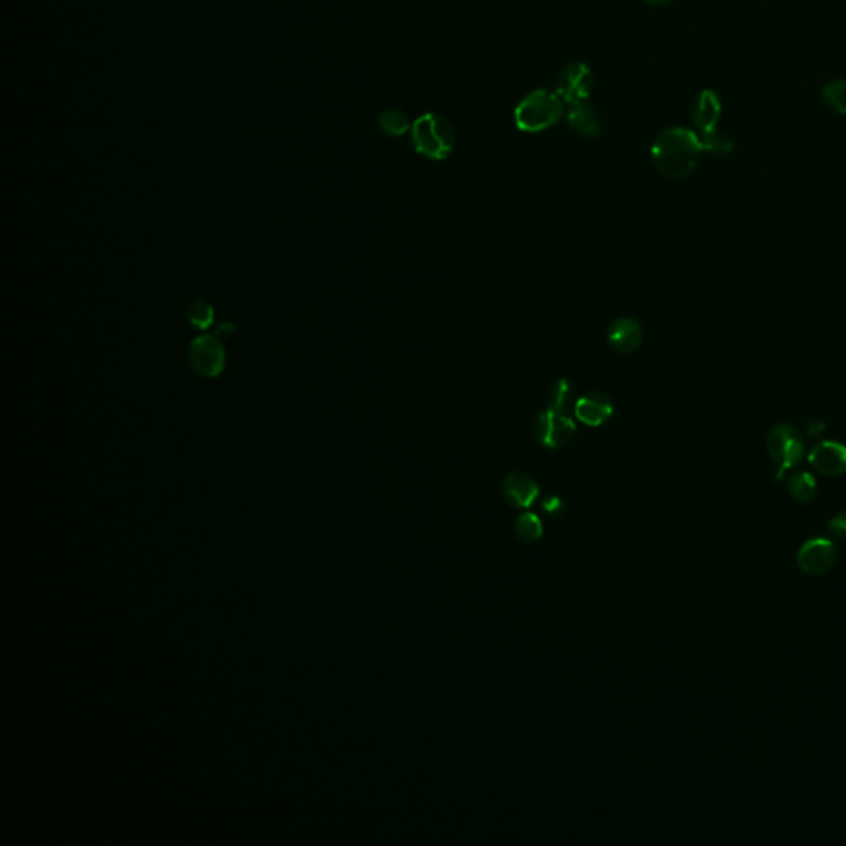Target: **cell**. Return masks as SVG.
<instances>
[{
    "instance_id": "cell-2",
    "label": "cell",
    "mask_w": 846,
    "mask_h": 846,
    "mask_svg": "<svg viewBox=\"0 0 846 846\" xmlns=\"http://www.w3.org/2000/svg\"><path fill=\"white\" fill-rule=\"evenodd\" d=\"M570 392L572 389L568 386L566 379H559L558 382L551 390L549 397V406L546 410L537 417L536 435L537 440L551 450H558L566 447L570 440L574 439L577 427L576 420L570 417Z\"/></svg>"
},
{
    "instance_id": "cell-5",
    "label": "cell",
    "mask_w": 846,
    "mask_h": 846,
    "mask_svg": "<svg viewBox=\"0 0 846 846\" xmlns=\"http://www.w3.org/2000/svg\"><path fill=\"white\" fill-rule=\"evenodd\" d=\"M765 445H767V451L772 460L777 465V473H775L777 482H781L785 473L799 466L800 461L804 460V437L800 435L799 430L789 423L775 425L769 432Z\"/></svg>"
},
{
    "instance_id": "cell-18",
    "label": "cell",
    "mask_w": 846,
    "mask_h": 846,
    "mask_svg": "<svg viewBox=\"0 0 846 846\" xmlns=\"http://www.w3.org/2000/svg\"><path fill=\"white\" fill-rule=\"evenodd\" d=\"M379 126L389 136H404L410 129V123L404 111L387 109L379 118Z\"/></svg>"
},
{
    "instance_id": "cell-12",
    "label": "cell",
    "mask_w": 846,
    "mask_h": 846,
    "mask_svg": "<svg viewBox=\"0 0 846 846\" xmlns=\"http://www.w3.org/2000/svg\"><path fill=\"white\" fill-rule=\"evenodd\" d=\"M607 339L617 353H635L643 343L642 326L633 318L621 316L609 326Z\"/></svg>"
},
{
    "instance_id": "cell-4",
    "label": "cell",
    "mask_w": 846,
    "mask_h": 846,
    "mask_svg": "<svg viewBox=\"0 0 846 846\" xmlns=\"http://www.w3.org/2000/svg\"><path fill=\"white\" fill-rule=\"evenodd\" d=\"M455 131L450 123L435 113H425L412 124V142L418 154L443 161L455 148Z\"/></svg>"
},
{
    "instance_id": "cell-22",
    "label": "cell",
    "mask_w": 846,
    "mask_h": 846,
    "mask_svg": "<svg viewBox=\"0 0 846 846\" xmlns=\"http://www.w3.org/2000/svg\"><path fill=\"white\" fill-rule=\"evenodd\" d=\"M828 531L830 534L838 539V541H846V511L845 513H840V515L833 516L830 521H828Z\"/></svg>"
},
{
    "instance_id": "cell-15",
    "label": "cell",
    "mask_w": 846,
    "mask_h": 846,
    "mask_svg": "<svg viewBox=\"0 0 846 846\" xmlns=\"http://www.w3.org/2000/svg\"><path fill=\"white\" fill-rule=\"evenodd\" d=\"M789 493L795 501L808 504L816 498V482L810 473H795L789 482Z\"/></svg>"
},
{
    "instance_id": "cell-23",
    "label": "cell",
    "mask_w": 846,
    "mask_h": 846,
    "mask_svg": "<svg viewBox=\"0 0 846 846\" xmlns=\"http://www.w3.org/2000/svg\"><path fill=\"white\" fill-rule=\"evenodd\" d=\"M650 5H654V7H663V5H668L671 4L673 0H646Z\"/></svg>"
},
{
    "instance_id": "cell-1",
    "label": "cell",
    "mask_w": 846,
    "mask_h": 846,
    "mask_svg": "<svg viewBox=\"0 0 846 846\" xmlns=\"http://www.w3.org/2000/svg\"><path fill=\"white\" fill-rule=\"evenodd\" d=\"M699 134L691 129L668 128L654 140L652 159L658 172L668 179H683L696 169L703 152Z\"/></svg>"
},
{
    "instance_id": "cell-9",
    "label": "cell",
    "mask_w": 846,
    "mask_h": 846,
    "mask_svg": "<svg viewBox=\"0 0 846 846\" xmlns=\"http://www.w3.org/2000/svg\"><path fill=\"white\" fill-rule=\"evenodd\" d=\"M808 463L824 476H840L846 473V445L825 440L808 451Z\"/></svg>"
},
{
    "instance_id": "cell-14",
    "label": "cell",
    "mask_w": 846,
    "mask_h": 846,
    "mask_svg": "<svg viewBox=\"0 0 846 846\" xmlns=\"http://www.w3.org/2000/svg\"><path fill=\"white\" fill-rule=\"evenodd\" d=\"M568 126L580 136H597L600 132V121L595 109L585 101L572 103L568 113Z\"/></svg>"
},
{
    "instance_id": "cell-20",
    "label": "cell",
    "mask_w": 846,
    "mask_h": 846,
    "mask_svg": "<svg viewBox=\"0 0 846 846\" xmlns=\"http://www.w3.org/2000/svg\"><path fill=\"white\" fill-rule=\"evenodd\" d=\"M701 138V142H703V150L716 156V158H722V156H728L731 150H734V142L729 140L728 136L721 134V132H713V134H707V136H699Z\"/></svg>"
},
{
    "instance_id": "cell-10",
    "label": "cell",
    "mask_w": 846,
    "mask_h": 846,
    "mask_svg": "<svg viewBox=\"0 0 846 846\" xmlns=\"http://www.w3.org/2000/svg\"><path fill=\"white\" fill-rule=\"evenodd\" d=\"M541 488L527 473H509L503 480V496L508 504L515 508H531L536 503Z\"/></svg>"
},
{
    "instance_id": "cell-19",
    "label": "cell",
    "mask_w": 846,
    "mask_h": 846,
    "mask_svg": "<svg viewBox=\"0 0 846 846\" xmlns=\"http://www.w3.org/2000/svg\"><path fill=\"white\" fill-rule=\"evenodd\" d=\"M822 98L826 105L840 115H846V80H835L824 86Z\"/></svg>"
},
{
    "instance_id": "cell-6",
    "label": "cell",
    "mask_w": 846,
    "mask_h": 846,
    "mask_svg": "<svg viewBox=\"0 0 846 846\" xmlns=\"http://www.w3.org/2000/svg\"><path fill=\"white\" fill-rule=\"evenodd\" d=\"M189 359L197 374L215 379L226 371V346L218 336L201 334L189 346Z\"/></svg>"
},
{
    "instance_id": "cell-13",
    "label": "cell",
    "mask_w": 846,
    "mask_h": 846,
    "mask_svg": "<svg viewBox=\"0 0 846 846\" xmlns=\"http://www.w3.org/2000/svg\"><path fill=\"white\" fill-rule=\"evenodd\" d=\"M722 113L721 99L713 90H703L693 107V123L699 136H707L718 131L719 118Z\"/></svg>"
},
{
    "instance_id": "cell-7",
    "label": "cell",
    "mask_w": 846,
    "mask_h": 846,
    "mask_svg": "<svg viewBox=\"0 0 846 846\" xmlns=\"http://www.w3.org/2000/svg\"><path fill=\"white\" fill-rule=\"evenodd\" d=\"M838 549L835 544L824 537H815L805 541L799 549L797 564L807 576H824L830 572L836 564Z\"/></svg>"
},
{
    "instance_id": "cell-3",
    "label": "cell",
    "mask_w": 846,
    "mask_h": 846,
    "mask_svg": "<svg viewBox=\"0 0 846 846\" xmlns=\"http://www.w3.org/2000/svg\"><path fill=\"white\" fill-rule=\"evenodd\" d=\"M564 115V101L554 91L536 90L526 95L515 109L516 128L523 132H541L552 128Z\"/></svg>"
},
{
    "instance_id": "cell-8",
    "label": "cell",
    "mask_w": 846,
    "mask_h": 846,
    "mask_svg": "<svg viewBox=\"0 0 846 846\" xmlns=\"http://www.w3.org/2000/svg\"><path fill=\"white\" fill-rule=\"evenodd\" d=\"M594 83H595V80H594V73H592L589 64L576 62V64H568L560 72L558 86H556V93L568 105L578 103V101H587L592 90H594Z\"/></svg>"
},
{
    "instance_id": "cell-11",
    "label": "cell",
    "mask_w": 846,
    "mask_h": 846,
    "mask_svg": "<svg viewBox=\"0 0 846 846\" xmlns=\"http://www.w3.org/2000/svg\"><path fill=\"white\" fill-rule=\"evenodd\" d=\"M576 417L589 427H600L611 420L615 407L611 397L602 392H589L576 402Z\"/></svg>"
},
{
    "instance_id": "cell-21",
    "label": "cell",
    "mask_w": 846,
    "mask_h": 846,
    "mask_svg": "<svg viewBox=\"0 0 846 846\" xmlns=\"http://www.w3.org/2000/svg\"><path fill=\"white\" fill-rule=\"evenodd\" d=\"M541 509L544 515L549 516L551 519H559L562 517L564 513H566V503L556 496V494H551L547 496L546 500L541 504Z\"/></svg>"
},
{
    "instance_id": "cell-16",
    "label": "cell",
    "mask_w": 846,
    "mask_h": 846,
    "mask_svg": "<svg viewBox=\"0 0 846 846\" xmlns=\"http://www.w3.org/2000/svg\"><path fill=\"white\" fill-rule=\"evenodd\" d=\"M515 534L521 543H526V544L537 543L544 534V527H543L539 516L534 515V513H523V515L517 516L515 523Z\"/></svg>"
},
{
    "instance_id": "cell-17",
    "label": "cell",
    "mask_w": 846,
    "mask_h": 846,
    "mask_svg": "<svg viewBox=\"0 0 846 846\" xmlns=\"http://www.w3.org/2000/svg\"><path fill=\"white\" fill-rule=\"evenodd\" d=\"M185 316H187V321L191 322L193 328L205 331V329H209V328L214 324V306H212L209 301L197 298V300H193L192 303L187 306Z\"/></svg>"
}]
</instances>
